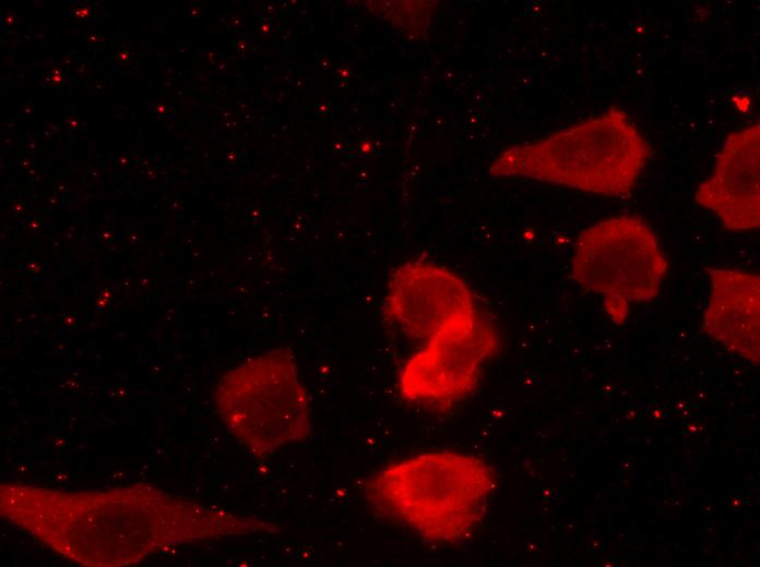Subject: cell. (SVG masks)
<instances>
[{
    "mask_svg": "<svg viewBox=\"0 0 760 567\" xmlns=\"http://www.w3.org/2000/svg\"><path fill=\"white\" fill-rule=\"evenodd\" d=\"M385 316L425 342L461 336L485 318L465 282L449 270L421 262L399 267L384 301Z\"/></svg>",
    "mask_w": 760,
    "mask_h": 567,
    "instance_id": "5b68a950",
    "label": "cell"
},
{
    "mask_svg": "<svg viewBox=\"0 0 760 567\" xmlns=\"http://www.w3.org/2000/svg\"><path fill=\"white\" fill-rule=\"evenodd\" d=\"M652 148L617 107L530 144L506 149L490 172L629 197Z\"/></svg>",
    "mask_w": 760,
    "mask_h": 567,
    "instance_id": "6da1fadb",
    "label": "cell"
},
{
    "mask_svg": "<svg viewBox=\"0 0 760 567\" xmlns=\"http://www.w3.org/2000/svg\"><path fill=\"white\" fill-rule=\"evenodd\" d=\"M214 399L228 430L256 456H269L311 433L309 395L286 348L254 355L230 370Z\"/></svg>",
    "mask_w": 760,
    "mask_h": 567,
    "instance_id": "3957f363",
    "label": "cell"
},
{
    "mask_svg": "<svg viewBox=\"0 0 760 567\" xmlns=\"http://www.w3.org/2000/svg\"><path fill=\"white\" fill-rule=\"evenodd\" d=\"M710 298L702 330L753 365L760 360V277L737 268H705Z\"/></svg>",
    "mask_w": 760,
    "mask_h": 567,
    "instance_id": "ba28073f",
    "label": "cell"
},
{
    "mask_svg": "<svg viewBox=\"0 0 760 567\" xmlns=\"http://www.w3.org/2000/svg\"><path fill=\"white\" fill-rule=\"evenodd\" d=\"M759 161L757 122L726 137L712 173L696 191V202L713 212L727 230L747 231L760 226Z\"/></svg>",
    "mask_w": 760,
    "mask_h": 567,
    "instance_id": "52a82bcc",
    "label": "cell"
},
{
    "mask_svg": "<svg viewBox=\"0 0 760 567\" xmlns=\"http://www.w3.org/2000/svg\"><path fill=\"white\" fill-rule=\"evenodd\" d=\"M499 349V336L488 319L473 331L425 342L404 364L399 389L412 401H453L470 394L483 363Z\"/></svg>",
    "mask_w": 760,
    "mask_h": 567,
    "instance_id": "8992f818",
    "label": "cell"
},
{
    "mask_svg": "<svg viewBox=\"0 0 760 567\" xmlns=\"http://www.w3.org/2000/svg\"><path fill=\"white\" fill-rule=\"evenodd\" d=\"M668 269L653 228L636 215H619L584 229L571 261V279L603 297L604 310L621 325L631 303L658 294Z\"/></svg>",
    "mask_w": 760,
    "mask_h": 567,
    "instance_id": "277c9868",
    "label": "cell"
},
{
    "mask_svg": "<svg viewBox=\"0 0 760 567\" xmlns=\"http://www.w3.org/2000/svg\"><path fill=\"white\" fill-rule=\"evenodd\" d=\"M496 484L483 460L424 453L392 463L367 484L372 504L429 541L456 542L482 520Z\"/></svg>",
    "mask_w": 760,
    "mask_h": 567,
    "instance_id": "7a4b0ae2",
    "label": "cell"
}]
</instances>
